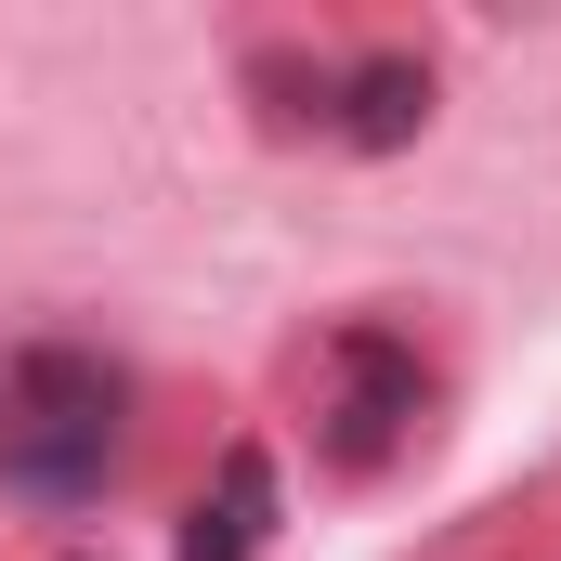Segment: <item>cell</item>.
Returning <instances> with one entry per match:
<instances>
[{
	"mask_svg": "<svg viewBox=\"0 0 561 561\" xmlns=\"http://www.w3.org/2000/svg\"><path fill=\"white\" fill-rule=\"evenodd\" d=\"M118 431H131V379L92 340L0 353V483L26 510H92L118 483Z\"/></svg>",
	"mask_w": 561,
	"mask_h": 561,
	"instance_id": "6da1fadb",
	"label": "cell"
},
{
	"mask_svg": "<svg viewBox=\"0 0 561 561\" xmlns=\"http://www.w3.org/2000/svg\"><path fill=\"white\" fill-rule=\"evenodd\" d=\"M327 457L340 470H379V457H405V431L431 419V366L405 327H340L327 340Z\"/></svg>",
	"mask_w": 561,
	"mask_h": 561,
	"instance_id": "3957f363",
	"label": "cell"
},
{
	"mask_svg": "<svg viewBox=\"0 0 561 561\" xmlns=\"http://www.w3.org/2000/svg\"><path fill=\"white\" fill-rule=\"evenodd\" d=\"M275 549V457L262 444H236L222 457V483L183 510V561H262Z\"/></svg>",
	"mask_w": 561,
	"mask_h": 561,
	"instance_id": "277c9868",
	"label": "cell"
},
{
	"mask_svg": "<svg viewBox=\"0 0 561 561\" xmlns=\"http://www.w3.org/2000/svg\"><path fill=\"white\" fill-rule=\"evenodd\" d=\"M249 92H275L287 131L366 144V157L431 131V66L419 53H249Z\"/></svg>",
	"mask_w": 561,
	"mask_h": 561,
	"instance_id": "7a4b0ae2",
	"label": "cell"
}]
</instances>
